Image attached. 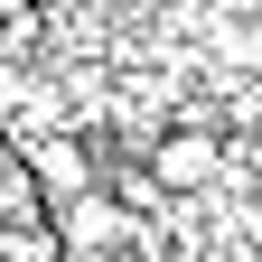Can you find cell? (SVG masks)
Returning a JSON list of instances; mask_svg holds the SVG:
<instances>
[{
	"label": "cell",
	"mask_w": 262,
	"mask_h": 262,
	"mask_svg": "<svg viewBox=\"0 0 262 262\" xmlns=\"http://www.w3.org/2000/svg\"><path fill=\"white\" fill-rule=\"evenodd\" d=\"M150 178L169 187V196H206L225 178V131L215 122H169V131H150Z\"/></svg>",
	"instance_id": "6da1fadb"
},
{
	"label": "cell",
	"mask_w": 262,
	"mask_h": 262,
	"mask_svg": "<svg viewBox=\"0 0 262 262\" xmlns=\"http://www.w3.org/2000/svg\"><path fill=\"white\" fill-rule=\"evenodd\" d=\"M28 187H47L56 206H75V196H94V159L75 150V141H28Z\"/></svg>",
	"instance_id": "7a4b0ae2"
}]
</instances>
